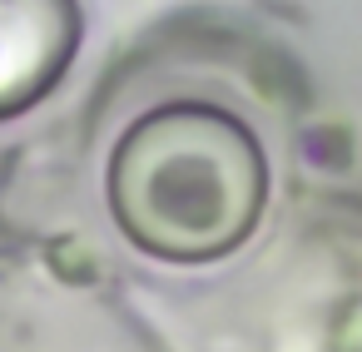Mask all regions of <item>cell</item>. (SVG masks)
Returning a JSON list of instances; mask_svg holds the SVG:
<instances>
[{
  "instance_id": "cell-1",
  "label": "cell",
  "mask_w": 362,
  "mask_h": 352,
  "mask_svg": "<svg viewBox=\"0 0 362 352\" xmlns=\"http://www.w3.org/2000/svg\"><path fill=\"white\" fill-rule=\"evenodd\" d=\"M263 149L223 110L169 105L144 115L115 164L110 209L129 243L174 263H204L248 238L263 213Z\"/></svg>"
}]
</instances>
